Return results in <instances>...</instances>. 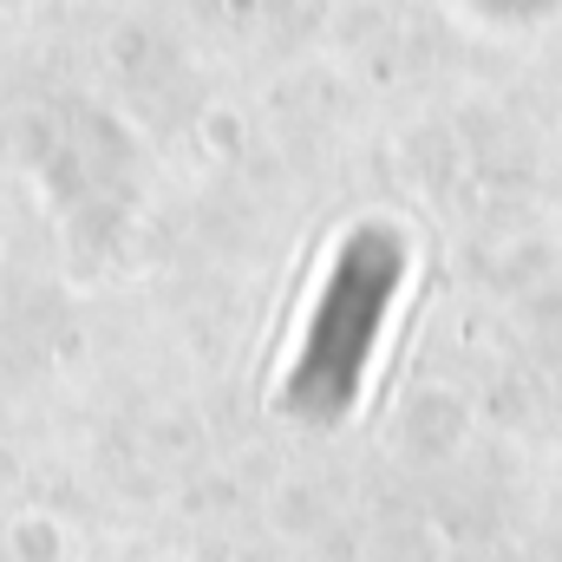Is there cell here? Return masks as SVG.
Here are the masks:
<instances>
[{
    "mask_svg": "<svg viewBox=\"0 0 562 562\" xmlns=\"http://www.w3.org/2000/svg\"><path fill=\"white\" fill-rule=\"evenodd\" d=\"M400 276H406V262H400L393 243H380V236L353 243V256L340 262V276L327 288V307H321L314 327H307L301 406L334 413V406L353 400V386H360V373H367V360H373V334H380V321H386V307H393Z\"/></svg>",
    "mask_w": 562,
    "mask_h": 562,
    "instance_id": "6da1fadb",
    "label": "cell"
}]
</instances>
